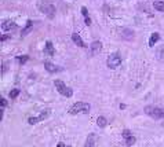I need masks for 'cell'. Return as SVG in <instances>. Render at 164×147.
Returning a JSON list of instances; mask_svg holds the SVG:
<instances>
[{
	"label": "cell",
	"instance_id": "cell-1",
	"mask_svg": "<svg viewBox=\"0 0 164 147\" xmlns=\"http://www.w3.org/2000/svg\"><path fill=\"white\" fill-rule=\"evenodd\" d=\"M90 104L86 102H76L72 107L69 109V114H79V113H88Z\"/></svg>",
	"mask_w": 164,
	"mask_h": 147
},
{
	"label": "cell",
	"instance_id": "cell-2",
	"mask_svg": "<svg viewBox=\"0 0 164 147\" xmlns=\"http://www.w3.org/2000/svg\"><path fill=\"white\" fill-rule=\"evenodd\" d=\"M120 63H121V56H120V54H119V52L110 54L109 58H108V61H106V65H108V67H109V69H112V70L117 69V67L120 66Z\"/></svg>",
	"mask_w": 164,
	"mask_h": 147
},
{
	"label": "cell",
	"instance_id": "cell-3",
	"mask_svg": "<svg viewBox=\"0 0 164 147\" xmlns=\"http://www.w3.org/2000/svg\"><path fill=\"white\" fill-rule=\"evenodd\" d=\"M54 83H55L57 89H58V92H59L61 95H64V96H68V98H70V96L73 95V89L65 85L64 81H61V80H55Z\"/></svg>",
	"mask_w": 164,
	"mask_h": 147
},
{
	"label": "cell",
	"instance_id": "cell-4",
	"mask_svg": "<svg viewBox=\"0 0 164 147\" xmlns=\"http://www.w3.org/2000/svg\"><path fill=\"white\" fill-rule=\"evenodd\" d=\"M145 113L148 115H150V117L153 118H163L164 117V111L162 109H159V107H154V106H146L145 107Z\"/></svg>",
	"mask_w": 164,
	"mask_h": 147
},
{
	"label": "cell",
	"instance_id": "cell-5",
	"mask_svg": "<svg viewBox=\"0 0 164 147\" xmlns=\"http://www.w3.org/2000/svg\"><path fill=\"white\" fill-rule=\"evenodd\" d=\"M39 8H40L41 13H44L49 18H53L55 14V7L53 4H47V3H41L40 6H39Z\"/></svg>",
	"mask_w": 164,
	"mask_h": 147
},
{
	"label": "cell",
	"instance_id": "cell-6",
	"mask_svg": "<svg viewBox=\"0 0 164 147\" xmlns=\"http://www.w3.org/2000/svg\"><path fill=\"white\" fill-rule=\"evenodd\" d=\"M44 67H46V70L50 73H59L64 70V67L58 66V65H55V63H51V62H46V63H44Z\"/></svg>",
	"mask_w": 164,
	"mask_h": 147
},
{
	"label": "cell",
	"instance_id": "cell-7",
	"mask_svg": "<svg viewBox=\"0 0 164 147\" xmlns=\"http://www.w3.org/2000/svg\"><path fill=\"white\" fill-rule=\"evenodd\" d=\"M49 110L47 111H43V113H40V115H37V117H29L28 118V123L30 124V125H35V124H37L39 121H41V120H44V118L49 115Z\"/></svg>",
	"mask_w": 164,
	"mask_h": 147
},
{
	"label": "cell",
	"instance_id": "cell-8",
	"mask_svg": "<svg viewBox=\"0 0 164 147\" xmlns=\"http://www.w3.org/2000/svg\"><path fill=\"white\" fill-rule=\"evenodd\" d=\"M90 48H91V54H92V55H97V54H100L101 51H102V43H101L100 40L92 41L91 46H90Z\"/></svg>",
	"mask_w": 164,
	"mask_h": 147
},
{
	"label": "cell",
	"instance_id": "cell-9",
	"mask_svg": "<svg viewBox=\"0 0 164 147\" xmlns=\"http://www.w3.org/2000/svg\"><path fill=\"white\" fill-rule=\"evenodd\" d=\"M15 26H17V25L14 24L13 21H3V22H2V29H3V32H8V30H13V29H15Z\"/></svg>",
	"mask_w": 164,
	"mask_h": 147
},
{
	"label": "cell",
	"instance_id": "cell-10",
	"mask_svg": "<svg viewBox=\"0 0 164 147\" xmlns=\"http://www.w3.org/2000/svg\"><path fill=\"white\" fill-rule=\"evenodd\" d=\"M72 40H73V43H75L77 47H80V48H84V47H86L84 41L81 40V37L77 35V33H73V35H72Z\"/></svg>",
	"mask_w": 164,
	"mask_h": 147
},
{
	"label": "cell",
	"instance_id": "cell-11",
	"mask_svg": "<svg viewBox=\"0 0 164 147\" xmlns=\"http://www.w3.org/2000/svg\"><path fill=\"white\" fill-rule=\"evenodd\" d=\"M81 14H83V17H84V22H86V25L90 26V25H91V19H90V15H88V10H87L86 7H81Z\"/></svg>",
	"mask_w": 164,
	"mask_h": 147
},
{
	"label": "cell",
	"instance_id": "cell-12",
	"mask_svg": "<svg viewBox=\"0 0 164 147\" xmlns=\"http://www.w3.org/2000/svg\"><path fill=\"white\" fill-rule=\"evenodd\" d=\"M32 28H33V22H32V21H28L26 25H25V29L21 32V36H22V37H24V36H26L28 33L32 30Z\"/></svg>",
	"mask_w": 164,
	"mask_h": 147
},
{
	"label": "cell",
	"instance_id": "cell-13",
	"mask_svg": "<svg viewBox=\"0 0 164 147\" xmlns=\"http://www.w3.org/2000/svg\"><path fill=\"white\" fill-rule=\"evenodd\" d=\"M44 52H46L47 55H50V56L54 55V47H53V43H51V41H47V43H46V48H44Z\"/></svg>",
	"mask_w": 164,
	"mask_h": 147
},
{
	"label": "cell",
	"instance_id": "cell-14",
	"mask_svg": "<svg viewBox=\"0 0 164 147\" xmlns=\"http://www.w3.org/2000/svg\"><path fill=\"white\" fill-rule=\"evenodd\" d=\"M160 39V35L157 32H154V33H152V36H150V39H149V47H153L154 44H156V41Z\"/></svg>",
	"mask_w": 164,
	"mask_h": 147
},
{
	"label": "cell",
	"instance_id": "cell-15",
	"mask_svg": "<svg viewBox=\"0 0 164 147\" xmlns=\"http://www.w3.org/2000/svg\"><path fill=\"white\" fill-rule=\"evenodd\" d=\"M97 125L100 126V128H105V126L108 125V120H106L103 115H100V117L97 118Z\"/></svg>",
	"mask_w": 164,
	"mask_h": 147
},
{
	"label": "cell",
	"instance_id": "cell-16",
	"mask_svg": "<svg viewBox=\"0 0 164 147\" xmlns=\"http://www.w3.org/2000/svg\"><path fill=\"white\" fill-rule=\"evenodd\" d=\"M94 139H95V135H94V134H90L88 139H87V142H86V146H87V147L94 146Z\"/></svg>",
	"mask_w": 164,
	"mask_h": 147
},
{
	"label": "cell",
	"instance_id": "cell-17",
	"mask_svg": "<svg viewBox=\"0 0 164 147\" xmlns=\"http://www.w3.org/2000/svg\"><path fill=\"white\" fill-rule=\"evenodd\" d=\"M153 7L156 8L157 11H164V3L163 2H154V4H153Z\"/></svg>",
	"mask_w": 164,
	"mask_h": 147
},
{
	"label": "cell",
	"instance_id": "cell-18",
	"mask_svg": "<svg viewBox=\"0 0 164 147\" xmlns=\"http://www.w3.org/2000/svg\"><path fill=\"white\" fill-rule=\"evenodd\" d=\"M17 61H18V63H26V62L29 61V56H28V55L17 56Z\"/></svg>",
	"mask_w": 164,
	"mask_h": 147
},
{
	"label": "cell",
	"instance_id": "cell-19",
	"mask_svg": "<svg viewBox=\"0 0 164 147\" xmlns=\"http://www.w3.org/2000/svg\"><path fill=\"white\" fill-rule=\"evenodd\" d=\"M156 55H157V58H159V59H162V61H163V59H164V46H162L159 50H157Z\"/></svg>",
	"mask_w": 164,
	"mask_h": 147
},
{
	"label": "cell",
	"instance_id": "cell-20",
	"mask_svg": "<svg viewBox=\"0 0 164 147\" xmlns=\"http://www.w3.org/2000/svg\"><path fill=\"white\" fill-rule=\"evenodd\" d=\"M19 95V89H17V88H14V89H11V92H10V96L13 98V99H15L17 96Z\"/></svg>",
	"mask_w": 164,
	"mask_h": 147
},
{
	"label": "cell",
	"instance_id": "cell-21",
	"mask_svg": "<svg viewBox=\"0 0 164 147\" xmlns=\"http://www.w3.org/2000/svg\"><path fill=\"white\" fill-rule=\"evenodd\" d=\"M126 143H127V146H132L135 143V138L131 135L130 138H127V139H126Z\"/></svg>",
	"mask_w": 164,
	"mask_h": 147
},
{
	"label": "cell",
	"instance_id": "cell-22",
	"mask_svg": "<svg viewBox=\"0 0 164 147\" xmlns=\"http://www.w3.org/2000/svg\"><path fill=\"white\" fill-rule=\"evenodd\" d=\"M130 136H131V132H130L128 129H124L123 131V138L124 139H127V138H130Z\"/></svg>",
	"mask_w": 164,
	"mask_h": 147
},
{
	"label": "cell",
	"instance_id": "cell-23",
	"mask_svg": "<svg viewBox=\"0 0 164 147\" xmlns=\"http://www.w3.org/2000/svg\"><path fill=\"white\" fill-rule=\"evenodd\" d=\"M6 104H7V100H6V99L3 98V99H2V109H4Z\"/></svg>",
	"mask_w": 164,
	"mask_h": 147
},
{
	"label": "cell",
	"instance_id": "cell-24",
	"mask_svg": "<svg viewBox=\"0 0 164 147\" xmlns=\"http://www.w3.org/2000/svg\"><path fill=\"white\" fill-rule=\"evenodd\" d=\"M8 37H10V36H8V35H3V36H2V41H6Z\"/></svg>",
	"mask_w": 164,
	"mask_h": 147
},
{
	"label": "cell",
	"instance_id": "cell-25",
	"mask_svg": "<svg viewBox=\"0 0 164 147\" xmlns=\"http://www.w3.org/2000/svg\"><path fill=\"white\" fill-rule=\"evenodd\" d=\"M58 147H65V143H62V142H59V143H58Z\"/></svg>",
	"mask_w": 164,
	"mask_h": 147
}]
</instances>
